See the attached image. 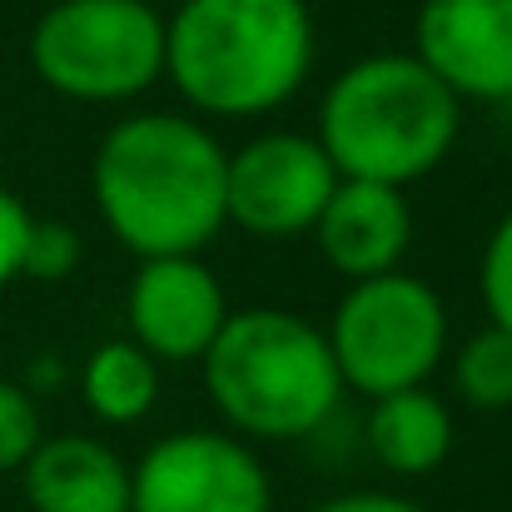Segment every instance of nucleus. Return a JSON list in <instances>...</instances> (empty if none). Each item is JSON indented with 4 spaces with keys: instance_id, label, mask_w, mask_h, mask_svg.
I'll list each match as a JSON object with an SVG mask.
<instances>
[{
    "instance_id": "obj_18",
    "label": "nucleus",
    "mask_w": 512,
    "mask_h": 512,
    "mask_svg": "<svg viewBox=\"0 0 512 512\" xmlns=\"http://www.w3.org/2000/svg\"><path fill=\"white\" fill-rule=\"evenodd\" d=\"M478 289H483L488 324L512 334V209L488 234V249H483V264H478Z\"/></svg>"
},
{
    "instance_id": "obj_14",
    "label": "nucleus",
    "mask_w": 512,
    "mask_h": 512,
    "mask_svg": "<svg viewBox=\"0 0 512 512\" xmlns=\"http://www.w3.org/2000/svg\"><path fill=\"white\" fill-rule=\"evenodd\" d=\"M80 393L100 423L130 428L160 403V363L130 339H110L90 348V358L80 368Z\"/></svg>"
},
{
    "instance_id": "obj_2",
    "label": "nucleus",
    "mask_w": 512,
    "mask_h": 512,
    "mask_svg": "<svg viewBox=\"0 0 512 512\" xmlns=\"http://www.w3.org/2000/svg\"><path fill=\"white\" fill-rule=\"evenodd\" d=\"M309 70L314 15L304 0H179L165 20V75L199 115H274Z\"/></svg>"
},
{
    "instance_id": "obj_7",
    "label": "nucleus",
    "mask_w": 512,
    "mask_h": 512,
    "mask_svg": "<svg viewBox=\"0 0 512 512\" xmlns=\"http://www.w3.org/2000/svg\"><path fill=\"white\" fill-rule=\"evenodd\" d=\"M274 488L259 453L219 428L160 438L130 468V512H269Z\"/></svg>"
},
{
    "instance_id": "obj_19",
    "label": "nucleus",
    "mask_w": 512,
    "mask_h": 512,
    "mask_svg": "<svg viewBox=\"0 0 512 512\" xmlns=\"http://www.w3.org/2000/svg\"><path fill=\"white\" fill-rule=\"evenodd\" d=\"M30 224H35V214L25 209V199L0 184V289H5L10 279H20V254H25Z\"/></svg>"
},
{
    "instance_id": "obj_11",
    "label": "nucleus",
    "mask_w": 512,
    "mask_h": 512,
    "mask_svg": "<svg viewBox=\"0 0 512 512\" xmlns=\"http://www.w3.org/2000/svg\"><path fill=\"white\" fill-rule=\"evenodd\" d=\"M324 264L348 284L393 274L413 244V209L403 189L373 179H339L324 214L314 219Z\"/></svg>"
},
{
    "instance_id": "obj_15",
    "label": "nucleus",
    "mask_w": 512,
    "mask_h": 512,
    "mask_svg": "<svg viewBox=\"0 0 512 512\" xmlns=\"http://www.w3.org/2000/svg\"><path fill=\"white\" fill-rule=\"evenodd\" d=\"M453 383L468 408L503 413L512 408V334L508 329H478L453 358Z\"/></svg>"
},
{
    "instance_id": "obj_4",
    "label": "nucleus",
    "mask_w": 512,
    "mask_h": 512,
    "mask_svg": "<svg viewBox=\"0 0 512 512\" xmlns=\"http://www.w3.org/2000/svg\"><path fill=\"white\" fill-rule=\"evenodd\" d=\"M463 105L418 65V55H368L324 90L319 145L339 179L413 184L458 145Z\"/></svg>"
},
{
    "instance_id": "obj_21",
    "label": "nucleus",
    "mask_w": 512,
    "mask_h": 512,
    "mask_svg": "<svg viewBox=\"0 0 512 512\" xmlns=\"http://www.w3.org/2000/svg\"><path fill=\"white\" fill-rule=\"evenodd\" d=\"M508 105H512V100H508Z\"/></svg>"
},
{
    "instance_id": "obj_12",
    "label": "nucleus",
    "mask_w": 512,
    "mask_h": 512,
    "mask_svg": "<svg viewBox=\"0 0 512 512\" xmlns=\"http://www.w3.org/2000/svg\"><path fill=\"white\" fill-rule=\"evenodd\" d=\"M20 473L35 512H130V468L90 433L40 438Z\"/></svg>"
},
{
    "instance_id": "obj_13",
    "label": "nucleus",
    "mask_w": 512,
    "mask_h": 512,
    "mask_svg": "<svg viewBox=\"0 0 512 512\" xmlns=\"http://www.w3.org/2000/svg\"><path fill=\"white\" fill-rule=\"evenodd\" d=\"M368 448L388 473L423 478V473L443 468L453 453V413L428 388H403V393L373 398Z\"/></svg>"
},
{
    "instance_id": "obj_20",
    "label": "nucleus",
    "mask_w": 512,
    "mask_h": 512,
    "mask_svg": "<svg viewBox=\"0 0 512 512\" xmlns=\"http://www.w3.org/2000/svg\"><path fill=\"white\" fill-rule=\"evenodd\" d=\"M314 512H428L418 508L413 498H398V493H343V498H329Z\"/></svg>"
},
{
    "instance_id": "obj_6",
    "label": "nucleus",
    "mask_w": 512,
    "mask_h": 512,
    "mask_svg": "<svg viewBox=\"0 0 512 512\" xmlns=\"http://www.w3.org/2000/svg\"><path fill=\"white\" fill-rule=\"evenodd\" d=\"M324 339L343 388H358L363 398H388L403 388H423L428 373L443 363L448 309L433 284L393 269L348 284Z\"/></svg>"
},
{
    "instance_id": "obj_17",
    "label": "nucleus",
    "mask_w": 512,
    "mask_h": 512,
    "mask_svg": "<svg viewBox=\"0 0 512 512\" xmlns=\"http://www.w3.org/2000/svg\"><path fill=\"white\" fill-rule=\"evenodd\" d=\"M40 408L30 388L0 378V473H20L25 458L40 448Z\"/></svg>"
},
{
    "instance_id": "obj_5",
    "label": "nucleus",
    "mask_w": 512,
    "mask_h": 512,
    "mask_svg": "<svg viewBox=\"0 0 512 512\" xmlns=\"http://www.w3.org/2000/svg\"><path fill=\"white\" fill-rule=\"evenodd\" d=\"M30 65L75 105L140 100L165 75V15L150 0H55L30 30Z\"/></svg>"
},
{
    "instance_id": "obj_8",
    "label": "nucleus",
    "mask_w": 512,
    "mask_h": 512,
    "mask_svg": "<svg viewBox=\"0 0 512 512\" xmlns=\"http://www.w3.org/2000/svg\"><path fill=\"white\" fill-rule=\"evenodd\" d=\"M339 184L334 160L319 140L269 130L239 145L224 165V219L259 239H294L314 229Z\"/></svg>"
},
{
    "instance_id": "obj_1",
    "label": "nucleus",
    "mask_w": 512,
    "mask_h": 512,
    "mask_svg": "<svg viewBox=\"0 0 512 512\" xmlns=\"http://www.w3.org/2000/svg\"><path fill=\"white\" fill-rule=\"evenodd\" d=\"M224 145L189 115L150 110L120 120L90 165L105 229L135 259L199 254L224 219Z\"/></svg>"
},
{
    "instance_id": "obj_9",
    "label": "nucleus",
    "mask_w": 512,
    "mask_h": 512,
    "mask_svg": "<svg viewBox=\"0 0 512 512\" xmlns=\"http://www.w3.org/2000/svg\"><path fill=\"white\" fill-rule=\"evenodd\" d=\"M229 319L224 284L199 254H165L140 259L130 294H125V324L130 343L145 348L155 363H199L214 334Z\"/></svg>"
},
{
    "instance_id": "obj_16",
    "label": "nucleus",
    "mask_w": 512,
    "mask_h": 512,
    "mask_svg": "<svg viewBox=\"0 0 512 512\" xmlns=\"http://www.w3.org/2000/svg\"><path fill=\"white\" fill-rule=\"evenodd\" d=\"M80 269V234L70 224L55 219H35L25 234V254H20V274L35 284H60Z\"/></svg>"
},
{
    "instance_id": "obj_3",
    "label": "nucleus",
    "mask_w": 512,
    "mask_h": 512,
    "mask_svg": "<svg viewBox=\"0 0 512 512\" xmlns=\"http://www.w3.org/2000/svg\"><path fill=\"white\" fill-rule=\"evenodd\" d=\"M204 393L234 438L289 443L319 433L343 398L324 329L289 309H239L199 358Z\"/></svg>"
},
{
    "instance_id": "obj_10",
    "label": "nucleus",
    "mask_w": 512,
    "mask_h": 512,
    "mask_svg": "<svg viewBox=\"0 0 512 512\" xmlns=\"http://www.w3.org/2000/svg\"><path fill=\"white\" fill-rule=\"evenodd\" d=\"M413 55L458 105L512 100V0H423Z\"/></svg>"
}]
</instances>
